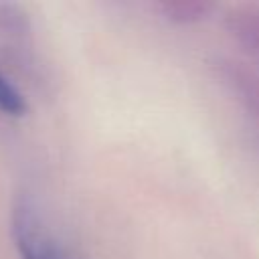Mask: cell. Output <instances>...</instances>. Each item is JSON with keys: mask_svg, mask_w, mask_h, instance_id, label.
Here are the masks:
<instances>
[{"mask_svg": "<svg viewBox=\"0 0 259 259\" xmlns=\"http://www.w3.org/2000/svg\"><path fill=\"white\" fill-rule=\"evenodd\" d=\"M16 241L22 259H67L49 239L32 229V221L24 212L16 221Z\"/></svg>", "mask_w": 259, "mask_h": 259, "instance_id": "6da1fadb", "label": "cell"}, {"mask_svg": "<svg viewBox=\"0 0 259 259\" xmlns=\"http://www.w3.org/2000/svg\"><path fill=\"white\" fill-rule=\"evenodd\" d=\"M26 109H28V105H26L24 97L20 95V91L0 73V111L20 117L26 113Z\"/></svg>", "mask_w": 259, "mask_h": 259, "instance_id": "7a4b0ae2", "label": "cell"}]
</instances>
